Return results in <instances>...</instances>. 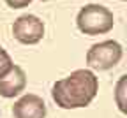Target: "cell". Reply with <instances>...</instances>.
I'll return each mask as SVG.
<instances>
[{
    "mask_svg": "<svg viewBox=\"0 0 127 118\" xmlns=\"http://www.w3.org/2000/svg\"><path fill=\"white\" fill-rule=\"evenodd\" d=\"M99 92V79L90 69H78L51 87V99L62 109L87 108Z\"/></svg>",
    "mask_w": 127,
    "mask_h": 118,
    "instance_id": "cell-1",
    "label": "cell"
},
{
    "mask_svg": "<svg viewBox=\"0 0 127 118\" xmlns=\"http://www.w3.org/2000/svg\"><path fill=\"white\" fill-rule=\"evenodd\" d=\"M76 27L85 35H102L113 30L115 16L101 4H87L76 16Z\"/></svg>",
    "mask_w": 127,
    "mask_h": 118,
    "instance_id": "cell-2",
    "label": "cell"
},
{
    "mask_svg": "<svg viewBox=\"0 0 127 118\" xmlns=\"http://www.w3.org/2000/svg\"><path fill=\"white\" fill-rule=\"evenodd\" d=\"M124 57V48L118 41H102L92 44L87 51V65L90 71H109Z\"/></svg>",
    "mask_w": 127,
    "mask_h": 118,
    "instance_id": "cell-3",
    "label": "cell"
},
{
    "mask_svg": "<svg viewBox=\"0 0 127 118\" xmlns=\"http://www.w3.org/2000/svg\"><path fill=\"white\" fill-rule=\"evenodd\" d=\"M12 35L18 42H21L25 46L39 44L44 37V23L35 14H23L14 20Z\"/></svg>",
    "mask_w": 127,
    "mask_h": 118,
    "instance_id": "cell-4",
    "label": "cell"
},
{
    "mask_svg": "<svg viewBox=\"0 0 127 118\" xmlns=\"http://www.w3.org/2000/svg\"><path fill=\"white\" fill-rule=\"evenodd\" d=\"M46 104L42 97L35 93H25L12 106L14 118H46Z\"/></svg>",
    "mask_w": 127,
    "mask_h": 118,
    "instance_id": "cell-5",
    "label": "cell"
},
{
    "mask_svg": "<svg viewBox=\"0 0 127 118\" xmlns=\"http://www.w3.org/2000/svg\"><path fill=\"white\" fill-rule=\"evenodd\" d=\"M27 88V74L20 65H12L11 71L0 78V95L4 99H14Z\"/></svg>",
    "mask_w": 127,
    "mask_h": 118,
    "instance_id": "cell-6",
    "label": "cell"
},
{
    "mask_svg": "<svg viewBox=\"0 0 127 118\" xmlns=\"http://www.w3.org/2000/svg\"><path fill=\"white\" fill-rule=\"evenodd\" d=\"M125 85H127V76L124 74L118 83H117V93H115V100H117V106L122 113H125V100H124V93H125Z\"/></svg>",
    "mask_w": 127,
    "mask_h": 118,
    "instance_id": "cell-7",
    "label": "cell"
},
{
    "mask_svg": "<svg viewBox=\"0 0 127 118\" xmlns=\"http://www.w3.org/2000/svg\"><path fill=\"white\" fill-rule=\"evenodd\" d=\"M12 65H14V62H12L11 55L5 51L2 46H0V78L5 76V74L11 71V67H12Z\"/></svg>",
    "mask_w": 127,
    "mask_h": 118,
    "instance_id": "cell-8",
    "label": "cell"
},
{
    "mask_svg": "<svg viewBox=\"0 0 127 118\" xmlns=\"http://www.w3.org/2000/svg\"><path fill=\"white\" fill-rule=\"evenodd\" d=\"M4 2L11 9H23V7H28L32 4V0H4Z\"/></svg>",
    "mask_w": 127,
    "mask_h": 118,
    "instance_id": "cell-9",
    "label": "cell"
},
{
    "mask_svg": "<svg viewBox=\"0 0 127 118\" xmlns=\"http://www.w3.org/2000/svg\"><path fill=\"white\" fill-rule=\"evenodd\" d=\"M41 2H51V0H41Z\"/></svg>",
    "mask_w": 127,
    "mask_h": 118,
    "instance_id": "cell-10",
    "label": "cell"
},
{
    "mask_svg": "<svg viewBox=\"0 0 127 118\" xmlns=\"http://www.w3.org/2000/svg\"><path fill=\"white\" fill-rule=\"evenodd\" d=\"M122 2H125V0H122Z\"/></svg>",
    "mask_w": 127,
    "mask_h": 118,
    "instance_id": "cell-11",
    "label": "cell"
}]
</instances>
